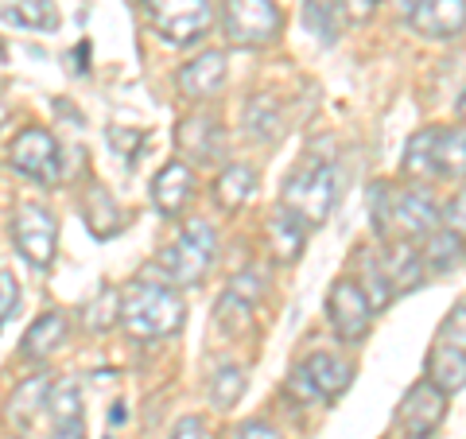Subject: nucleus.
I'll return each mask as SVG.
<instances>
[{
  "instance_id": "f03ea898",
  "label": "nucleus",
  "mask_w": 466,
  "mask_h": 439,
  "mask_svg": "<svg viewBox=\"0 0 466 439\" xmlns=\"http://www.w3.org/2000/svg\"><path fill=\"white\" fill-rule=\"evenodd\" d=\"M334 202H339V168L330 159H315L308 156L303 164L288 175L284 183V210L296 218L299 226H323Z\"/></svg>"
},
{
  "instance_id": "b1692460",
  "label": "nucleus",
  "mask_w": 466,
  "mask_h": 439,
  "mask_svg": "<svg viewBox=\"0 0 466 439\" xmlns=\"http://www.w3.org/2000/svg\"><path fill=\"white\" fill-rule=\"evenodd\" d=\"M342 0H303V24L319 43H334L342 36Z\"/></svg>"
},
{
  "instance_id": "a19ab883",
  "label": "nucleus",
  "mask_w": 466,
  "mask_h": 439,
  "mask_svg": "<svg viewBox=\"0 0 466 439\" xmlns=\"http://www.w3.org/2000/svg\"><path fill=\"white\" fill-rule=\"evenodd\" d=\"M392 5H400V8H408V12H412V8L420 5V0H392Z\"/></svg>"
},
{
  "instance_id": "1a4fd4ad",
  "label": "nucleus",
  "mask_w": 466,
  "mask_h": 439,
  "mask_svg": "<svg viewBox=\"0 0 466 439\" xmlns=\"http://www.w3.org/2000/svg\"><path fill=\"white\" fill-rule=\"evenodd\" d=\"M443 416H447V393L435 389L424 377V382H416L404 393V401L397 408V428L412 439H428L443 424Z\"/></svg>"
},
{
  "instance_id": "72a5a7b5",
  "label": "nucleus",
  "mask_w": 466,
  "mask_h": 439,
  "mask_svg": "<svg viewBox=\"0 0 466 439\" xmlns=\"http://www.w3.org/2000/svg\"><path fill=\"white\" fill-rule=\"evenodd\" d=\"M229 296L241 300V303H257L260 296H265V284H260L257 272H241V276H233L229 281Z\"/></svg>"
},
{
  "instance_id": "79ce46f5",
  "label": "nucleus",
  "mask_w": 466,
  "mask_h": 439,
  "mask_svg": "<svg viewBox=\"0 0 466 439\" xmlns=\"http://www.w3.org/2000/svg\"><path fill=\"white\" fill-rule=\"evenodd\" d=\"M459 117H466V90H462V97H459Z\"/></svg>"
},
{
  "instance_id": "9b49d317",
  "label": "nucleus",
  "mask_w": 466,
  "mask_h": 439,
  "mask_svg": "<svg viewBox=\"0 0 466 439\" xmlns=\"http://www.w3.org/2000/svg\"><path fill=\"white\" fill-rule=\"evenodd\" d=\"M175 144H179V152L187 159H195V164H218V159L226 156L222 125H218L214 117H207V113L183 117L179 128H175Z\"/></svg>"
},
{
  "instance_id": "7ed1b4c3",
  "label": "nucleus",
  "mask_w": 466,
  "mask_h": 439,
  "mask_svg": "<svg viewBox=\"0 0 466 439\" xmlns=\"http://www.w3.org/2000/svg\"><path fill=\"white\" fill-rule=\"evenodd\" d=\"M183 319H187V307L179 300V291H171L164 284L137 281L121 296V323L128 327V334H137V339H164V334H175L183 327Z\"/></svg>"
},
{
  "instance_id": "9d476101",
  "label": "nucleus",
  "mask_w": 466,
  "mask_h": 439,
  "mask_svg": "<svg viewBox=\"0 0 466 439\" xmlns=\"http://www.w3.org/2000/svg\"><path fill=\"white\" fill-rule=\"evenodd\" d=\"M327 315H330V327L342 342L366 339V331L373 323V307L366 300V291H361L354 281H334L330 296H327Z\"/></svg>"
},
{
  "instance_id": "a211bd4d",
  "label": "nucleus",
  "mask_w": 466,
  "mask_h": 439,
  "mask_svg": "<svg viewBox=\"0 0 466 439\" xmlns=\"http://www.w3.org/2000/svg\"><path fill=\"white\" fill-rule=\"evenodd\" d=\"M381 265L389 284H397V291H412L424 281V257L412 249V241H389V249L381 253Z\"/></svg>"
},
{
  "instance_id": "5701e85b",
  "label": "nucleus",
  "mask_w": 466,
  "mask_h": 439,
  "mask_svg": "<svg viewBox=\"0 0 466 439\" xmlns=\"http://www.w3.org/2000/svg\"><path fill=\"white\" fill-rule=\"evenodd\" d=\"M435 175L462 179L466 175V133L462 128H435Z\"/></svg>"
},
{
  "instance_id": "20e7f679",
  "label": "nucleus",
  "mask_w": 466,
  "mask_h": 439,
  "mask_svg": "<svg viewBox=\"0 0 466 439\" xmlns=\"http://www.w3.org/2000/svg\"><path fill=\"white\" fill-rule=\"evenodd\" d=\"M214 249L218 241L207 222H187L179 238L159 253V265H164L167 281L175 284H198L207 276V269L214 265Z\"/></svg>"
},
{
  "instance_id": "f8f14e48",
  "label": "nucleus",
  "mask_w": 466,
  "mask_h": 439,
  "mask_svg": "<svg viewBox=\"0 0 466 439\" xmlns=\"http://www.w3.org/2000/svg\"><path fill=\"white\" fill-rule=\"evenodd\" d=\"M408 20L424 39H455L466 32V0H420Z\"/></svg>"
},
{
  "instance_id": "f704fd0d",
  "label": "nucleus",
  "mask_w": 466,
  "mask_h": 439,
  "mask_svg": "<svg viewBox=\"0 0 466 439\" xmlns=\"http://www.w3.org/2000/svg\"><path fill=\"white\" fill-rule=\"evenodd\" d=\"M20 303V284H16V276L0 269V327H5V319L12 315V307Z\"/></svg>"
},
{
  "instance_id": "bb28decb",
  "label": "nucleus",
  "mask_w": 466,
  "mask_h": 439,
  "mask_svg": "<svg viewBox=\"0 0 466 439\" xmlns=\"http://www.w3.org/2000/svg\"><path fill=\"white\" fill-rule=\"evenodd\" d=\"M268 249H272V257L276 260H299V253H303V226L291 218L288 210H280L268 222Z\"/></svg>"
},
{
  "instance_id": "c9c22d12",
  "label": "nucleus",
  "mask_w": 466,
  "mask_h": 439,
  "mask_svg": "<svg viewBox=\"0 0 466 439\" xmlns=\"http://www.w3.org/2000/svg\"><path fill=\"white\" fill-rule=\"evenodd\" d=\"M447 230L451 233H459V238L466 241V191H459L455 199H451V207H447Z\"/></svg>"
},
{
  "instance_id": "4468645a",
  "label": "nucleus",
  "mask_w": 466,
  "mask_h": 439,
  "mask_svg": "<svg viewBox=\"0 0 466 439\" xmlns=\"http://www.w3.org/2000/svg\"><path fill=\"white\" fill-rule=\"evenodd\" d=\"M299 373L308 377V385L315 389L319 401L342 397V393L350 389V382H354V365H350L346 358H339V354H311L299 365Z\"/></svg>"
},
{
  "instance_id": "a878e982",
  "label": "nucleus",
  "mask_w": 466,
  "mask_h": 439,
  "mask_svg": "<svg viewBox=\"0 0 466 439\" xmlns=\"http://www.w3.org/2000/svg\"><path fill=\"white\" fill-rule=\"evenodd\" d=\"M424 265L431 272H451V269H459L462 265V257H466V245L459 233H451V230H435L428 233V245H424Z\"/></svg>"
},
{
  "instance_id": "e433bc0d",
  "label": "nucleus",
  "mask_w": 466,
  "mask_h": 439,
  "mask_svg": "<svg viewBox=\"0 0 466 439\" xmlns=\"http://www.w3.org/2000/svg\"><path fill=\"white\" fill-rule=\"evenodd\" d=\"M171 439H207V428H202L198 416H183V420L171 428Z\"/></svg>"
},
{
  "instance_id": "c85d7f7f",
  "label": "nucleus",
  "mask_w": 466,
  "mask_h": 439,
  "mask_svg": "<svg viewBox=\"0 0 466 439\" xmlns=\"http://www.w3.org/2000/svg\"><path fill=\"white\" fill-rule=\"evenodd\" d=\"M47 408H51L55 428H66V424H82V389H78V382L55 385Z\"/></svg>"
},
{
  "instance_id": "6e6552de",
  "label": "nucleus",
  "mask_w": 466,
  "mask_h": 439,
  "mask_svg": "<svg viewBox=\"0 0 466 439\" xmlns=\"http://www.w3.org/2000/svg\"><path fill=\"white\" fill-rule=\"evenodd\" d=\"M8 164L12 171L27 175V179H39V183H55L58 179V140L47 133V128H24V133L8 144Z\"/></svg>"
},
{
  "instance_id": "f3484780",
  "label": "nucleus",
  "mask_w": 466,
  "mask_h": 439,
  "mask_svg": "<svg viewBox=\"0 0 466 439\" xmlns=\"http://www.w3.org/2000/svg\"><path fill=\"white\" fill-rule=\"evenodd\" d=\"M428 382L435 389H443L447 397H451V393H462L466 389V350L451 346V342L431 346V354H428Z\"/></svg>"
},
{
  "instance_id": "f257e3e1",
  "label": "nucleus",
  "mask_w": 466,
  "mask_h": 439,
  "mask_svg": "<svg viewBox=\"0 0 466 439\" xmlns=\"http://www.w3.org/2000/svg\"><path fill=\"white\" fill-rule=\"evenodd\" d=\"M370 214L377 233L389 241H416L435 233V226H440V210H435L428 191H397V187L385 183H373Z\"/></svg>"
},
{
  "instance_id": "423d86ee",
  "label": "nucleus",
  "mask_w": 466,
  "mask_h": 439,
  "mask_svg": "<svg viewBox=\"0 0 466 439\" xmlns=\"http://www.w3.org/2000/svg\"><path fill=\"white\" fill-rule=\"evenodd\" d=\"M12 241H16V253L32 269H51L55 249H58L55 214L47 207H39V202H20L16 214H12Z\"/></svg>"
},
{
  "instance_id": "ea45409f",
  "label": "nucleus",
  "mask_w": 466,
  "mask_h": 439,
  "mask_svg": "<svg viewBox=\"0 0 466 439\" xmlns=\"http://www.w3.org/2000/svg\"><path fill=\"white\" fill-rule=\"evenodd\" d=\"M51 439H86V432H82V424H66V428H55Z\"/></svg>"
},
{
  "instance_id": "cd10ccee",
  "label": "nucleus",
  "mask_w": 466,
  "mask_h": 439,
  "mask_svg": "<svg viewBox=\"0 0 466 439\" xmlns=\"http://www.w3.org/2000/svg\"><path fill=\"white\" fill-rule=\"evenodd\" d=\"M404 171L420 179H435V128H420L404 148Z\"/></svg>"
},
{
  "instance_id": "c756f323",
  "label": "nucleus",
  "mask_w": 466,
  "mask_h": 439,
  "mask_svg": "<svg viewBox=\"0 0 466 439\" xmlns=\"http://www.w3.org/2000/svg\"><path fill=\"white\" fill-rule=\"evenodd\" d=\"M241 393H245V370L241 365H222L210 382V401L218 408H233L241 401Z\"/></svg>"
},
{
  "instance_id": "0eeeda50",
  "label": "nucleus",
  "mask_w": 466,
  "mask_h": 439,
  "mask_svg": "<svg viewBox=\"0 0 466 439\" xmlns=\"http://www.w3.org/2000/svg\"><path fill=\"white\" fill-rule=\"evenodd\" d=\"M152 27L164 43H195L210 27V0H144Z\"/></svg>"
},
{
  "instance_id": "dca6fc26",
  "label": "nucleus",
  "mask_w": 466,
  "mask_h": 439,
  "mask_svg": "<svg viewBox=\"0 0 466 439\" xmlns=\"http://www.w3.org/2000/svg\"><path fill=\"white\" fill-rule=\"evenodd\" d=\"M51 389H55V377L51 373H35L27 377L24 385H16V393L8 397V424H16V428H27L43 408L51 401Z\"/></svg>"
},
{
  "instance_id": "4c0bfd02",
  "label": "nucleus",
  "mask_w": 466,
  "mask_h": 439,
  "mask_svg": "<svg viewBox=\"0 0 466 439\" xmlns=\"http://www.w3.org/2000/svg\"><path fill=\"white\" fill-rule=\"evenodd\" d=\"M238 439H280V432L268 428L265 420H249V424H241L238 428Z\"/></svg>"
},
{
  "instance_id": "aec40b11",
  "label": "nucleus",
  "mask_w": 466,
  "mask_h": 439,
  "mask_svg": "<svg viewBox=\"0 0 466 439\" xmlns=\"http://www.w3.org/2000/svg\"><path fill=\"white\" fill-rule=\"evenodd\" d=\"M245 128H249V137L260 140V144H272L284 137V113L276 106V97L268 94H257L249 106H245Z\"/></svg>"
},
{
  "instance_id": "412c9836",
  "label": "nucleus",
  "mask_w": 466,
  "mask_h": 439,
  "mask_svg": "<svg viewBox=\"0 0 466 439\" xmlns=\"http://www.w3.org/2000/svg\"><path fill=\"white\" fill-rule=\"evenodd\" d=\"M0 16H5V24L27 27V32H55L58 27V8L51 0H8Z\"/></svg>"
},
{
  "instance_id": "ddd939ff",
  "label": "nucleus",
  "mask_w": 466,
  "mask_h": 439,
  "mask_svg": "<svg viewBox=\"0 0 466 439\" xmlns=\"http://www.w3.org/2000/svg\"><path fill=\"white\" fill-rule=\"evenodd\" d=\"M191 199H195V171L187 168L183 159H171V164L159 168V175L152 179V202L159 214L179 218Z\"/></svg>"
},
{
  "instance_id": "393cba45",
  "label": "nucleus",
  "mask_w": 466,
  "mask_h": 439,
  "mask_svg": "<svg viewBox=\"0 0 466 439\" xmlns=\"http://www.w3.org/2000/svg\"><path fill=\"white\" fill-rule=\"evenodd\" d=\"M354 284L366 291V300H370L373 311H381V307L392 300V284H389V276H385L381 257H373L370 249H358V281Z\"/></svg>"
},
{
  "instance_id": "2eb2a0df",
  "label": "nucleus",
  "mask_w": 466,
  "mask_h": 439,
  "mask_svg": "<svg viewBox=\"0 0 466 439\" xmlns=\"http://www.w3.org/2000/svg\"><path fill=\"white\" fill-rule=\"evenodd\" d=\"M222 82H226V55L222 51H202L198 58H191V63L179 70V94L191 101L218 94Z\"/></svg>"
},
{
  "instance_id": "473e14b6",
  "label": "nucleus",
  "mask_w": 466,
  "mask_h": 439,
  "mask_svg": "<svg viewBox=\"0 0 466 439\" xmlns=\"http://www.w3.org/2000/svg\"><path fill=\"white\" fill-rule=\"evenodd\" d=\"M440 334H443V342L466 350V300L451 307V315L443 319V331Z\"/></svg>"
},
{
  "instance_id": "2f4dec72",
  "label": "nucleus",
  "mask_w": 466,
  "mask_h": 439,
  "mask_svg": "<svg viewBox=\"0 0 466 439\" xmlns=\"http://www.w3.org/2000/svg\"><path fill=\"white\" fill-rule=\"evenodd\" d=\"M106 218L116 226V222H121V210L113 207V199H109L106 191H101V187H94L90 199H86V222H90V230L97 233V238H106V233H113V230L106 226Z\"/></svg>"
},
{
  "instance_id": "39448f33",
  "label": "nucleus",
  "mask_w": 466,
  "mask_h": 439,
  "mask_svg": "<svg viewBox=\"0 0 466 439\" xmlns=\"http://www.w3.org/2000/svg\"><path fill=\"white\" fill-rule=\"evenodd\" d=\"M222 27L233 47H260L280 36L284 16L272 0H222Z\"/></svg>"
},
{
  "instance_id": "6ab92c4d",
  "label": "nucleus",
  "mask_w": 466,
  "mask_h": 439,
  "mask_svg": "<svg viewBox=\"0 0 466 439\" xmlns=\"http://www.w3.org/2000/svg\"><path fill=\"white\" fill-rule=\"evenodd\" d=\"M257 191V171L249 164H229L222 168V175L214 179V202L222 207L226 214L241 210L245 202H249V195Z\"/></svg>"
},
{
  "instance_id": "58836bf2",
  "label": "nucleus",
  "mask_w": 466,
  "mask_h": 439,
  "mask_svg": "<svg viewBox=\"0 0 466 439\" xmlns=\"http://www.w3.org/2000/svg\"><path fill=\"white\" fill-rule=\"evenodd\" d=\"M373 5L377 0H342V12H346V20H370Z\"/></svg>"
},
{
  "instance_id": "4be33fe9",
  "label": "nucleus",
  "mask_w": 466,
  "mask_h": 439,
  "mask_svg": "<svg viewBox=\"0 0 466 439\" xmlns=\"http://www.w3.org/2000/svg\"><path fill=\"white\" fill-rule=\"evenodd\" d=\"M63 339H66V319L58 315V311L39 315L35 323L27 327V334H24V358H32V362L47 358L51 350L63 346Z\"/></svg>"
},
{
  "instance_id": "7c9ffc66",
  "label": "nucleus",
  "mask_w": 466,
  "mask_h": 439,
  "mask_svg": "<svg viewBox=\"0 0 466 439\" xmlns=\"http://www.w3.org/2000/svg\"><path fill=\"white\" fill-rule=\"evenodd\" d=\"M116 319H121V296H116L113 288H101L97 296L90 300V307H86V327L90 331H109Z\"/></svg>"
},
{
  "instance_id": "37998d69",
  "label": "nucleus",
  "mask_w": 466,
  "mask_h": 439,
  "mask_svg": "<svg viewBox=\"0 0 466 439\" xmlns=\"http://www.w3.org/2000/svg\"><path fill=\"white\" fill-rule=\"evenodd\" d=\"M222 439H238V435H233V432H229V435H222Z\"/></svg>"
}]
</instances>
